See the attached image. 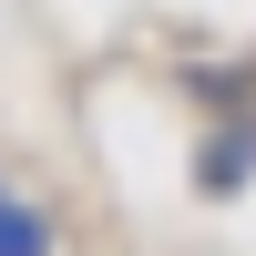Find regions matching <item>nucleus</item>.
Here are the masks:
<instances>
[{"instance_id": "3", "label": "nucleus", "mask_w": 256, "mask_h": 256, "mask_svg": "<svg viewBox=\"0 0 256 256\" xmlns=\"http://www.w3.org/2000/svg\"><path fill=\"white\" fill-rule=\"evenodd\" d=\"M0 195H10V184H0Z\"/></svg>"}, {"instance_id": "1", "label": "nucleus", "mask_w": 256, "mask_h": 256, "mask_svg": "<svg viewBox=\"0 0 256 256\" xmlns=\"http://www.w3.org/2000/svg\"><path fill=\"white\" fill-rule=\"evenodd\" d=\"M246 174H256V123H216L205 154H195V184L205 195H246Z\"/></svg>"}, {"instance_id": "2", "label": "nucleus", "mask_w": 256, "mask_h": 256, "mask_svg": "<svg viewBox=\"0 0 256 256\" xmlns=\"http://www.w3.org/2000/svg\"><path fill=\"white\" fill-rule=\"evenodd\" d=\"M0 256H52V216L20 195H0Z\"/></svg>"}]
</instances>
